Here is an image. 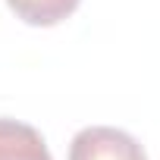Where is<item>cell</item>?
I'll use <instances>...</instances> for the list:
<instances>
[{"label": "cell", "mask_w": 160, "mask_h": 160, "mask_svg": "<svg viewBox=\"0 0 160 160\" xmlns=\"http://www.w3.org/2000/svg\"><path fill=\"white\" fill-rule=\"evenodd\" d=\"M0 160H53V157L35 126L0 116Z\"/></svg>", "instance_id": "2"}, {"label": "cell", "mask_w": 160, "mask_h": 160, "mask_svg": "<svg viewBox=\"0 0 160 160\" xmlns=\"http://www.w3.org/2000/svg\"><path fill=\"white\" fill-rule=\"evenodd\" d=\"M69 160H148V154L122 129L88 126L82 132H75L69 144Z\"/></svg>", "instance_id": "1"}, {"label": "cell", "mask_w": 160, "mask_h": 160, "mask_svg": "<svg viewBox=\"0 0 160 160\" xmlns=\"http://www.w3.org/2000/svg\"><path fill=\"white\" fill-rule=\"evenodd\" d=\"M7 3L28 25H57L72 16L82 0H7Z\"/></svg>", "instance_id": "3"}]
</instances>
